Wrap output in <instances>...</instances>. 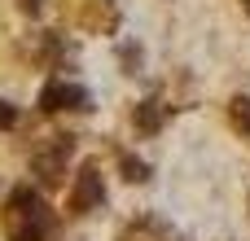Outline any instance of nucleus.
<instances>
[{
  "label": "nucleus",
  "instance_id": "nucleus-4",
  "mask_svg": "<svg viewBox=\"0 0 250 241\" xmlns=\"http://www.w3.org/2000/svg\"><path fill=\"white\" fill-rule=\"evenodd\" d=\"M40 110H44V114L66 110V83H62V79H48V83H44V92H40Z\"/></svg>",
  "mask_w": 250,
  "mask_h": 241
},
{
  "label": "nucleus",
  "instance_id": "nucleus-10",
  "mask_svg": "<svg viewBox=\"0 0 250 241\" xmlns=\"http://www.w3.org/2000/svg\"><path fill=\"white\" fill-rule=\"evenodd\" d=\"M13 123H18V110L9 101H0V127H13Z\"/></svg>",
  "mask_w": 250,
  "mask_h": 241
},
{
  "label": "nucleus",
  "instance_id": "nucleus-3",
  "mask_svg": "<svg viewBox=\"0 0 250 241\" xmlns=\"http://www.w3.org/2000/svg\"><path fill=\"white\" fill-rule=\"evenodd\" d=\"M101 198H105V189H101V176H97V167L88 162V167L79 171V180H75V193H70V211H92Z\"/></svg>",
  "mask_w": 250,
  "mask_h": 241
},
{
  "label": "nucleus",
  "instance_id": "nucleus-7",
  "mask_svg": "<svg viewBox=\"0 0 250 241\" xmlns=\"http://www.w3.org/2000/svg\"><path fill=\"white\" fill-rule=\"evenodd\" d=\"M66 110H92V92L79 83H66Z\"/></svg>",
  "mask_w": 250,
  "mask_h": 241
},
{
  "label": "nucleus",
  "instance_id": "nucleus-1",
  "mask_svg": "<svg viewBox=\"0 0 250 241\" xmlns=\"http://www.w3.org/2000/svg\"><path fill=\"white\" fill-rule=\"evenodd\" d=\"M9 237L13 241H44L48 237V206L31 189H18L13 202H9Z\"/></svg>",
  "mask_w": 250,
  "mask_h": 241
},
{
  "label": "nucleus",
  "instance_id": "nucleus-5",
  "mask_svg": "<svg viewBox=\"0 0 250 241\" xmlns=\"http://www.w3.org/2000/svg\"><path fill=\"white\" fill-rule=\"evenodd\" d=\"M136 127H141V132H158V127H163V105H158L154 97L136 105Z\"/></svg>",
  "mask_w": 250,
  "mask_h": 241
},
{
  "label": "nucleus",
  "instance_id": "nucleus-11",
  "mask_svg": "<svg viewBox=\"0 0 250 241\" xmlns=\"http://www.w3.org/2000/svg\"><path fill=\"white\" fill-rule=\"evenodd\" d=\"M18 4H22L26 13H40V0H18Z\"/></svg>",
  "mask_w": 250,
  "mask_h": 241
},
{
  "label": "nucleus",
  "instance_id": "nucleus-6",
  "mask_svg": "<svg viewBox=\"0 0 250 241\" xmlns=\"http://www.w3.org/2000/svg\"><path fill=\"white\" fill-rule=\"evenodd\" d=\"M119 167H123V180H132V184H145V180H149V162H141V158H132V154H123Z\"/></svg>",
  "mask_w": 250,
  "mask_h": 241
},
{
  "label": "nucleus",
  "instance_id": "nucleus-12",
  "mask_svg": "<svg viewBox=\"0 0 250 241\" xmlns=\"http://www.w3.org/2000/svg\"><path fill=\"white\" fill-rule=\"evenodd\" d=\"M242 4H246V13H250V0H242Z\"/></svg>",
  "mask_w": 250,
  "mask_h": 241
},
{
  "label": "nucleus",
  "instance_id": "nucleus-8",
  "mask_svg": "<svg viewBox=\"0 0 250 241\" xmlns=\"http://www.w3.org/2000/svg\"><path fill=\"white\" fill-rule=\"evenodd\" d=\"M233 123H237L242 132H250V97H237V101H233Z\"/></svg>",
  "mask_w": 250,
  "mask_h": 241
},
{
  "label": "nucleus",
  "instance_id": "nucleus-2",
  "mask_svg": "<svg viewBox=\"0 0 250 241\" xmlns=\"http://www.w3.org/2000/svg\"><path fill=\"white\" fill-rule=\"evenodd\" d=\"M70 154H75V136H53V145L35 154V171H40L48 184H57L62 171H66V158H70Z\"/></svg>",
  "mask_w": 250,
  "mask_h": 241
},
{
  "label": "nucleus",
  "instance_id": "nucleus-9",
  "mask_svg": "<svg viewBox=\"0 0 250 241\" xmlns=\"http://www.w3.org/2000/svg\"><path fill=\"white\" fill-rule=\"evenodd\" d=\"M119 57H123L127 75H136V66H141V48H136V44H123V53H119Z\"/></svg>",
  "mask_w": 250,
  "mask_h": 241
}]
</instances>
